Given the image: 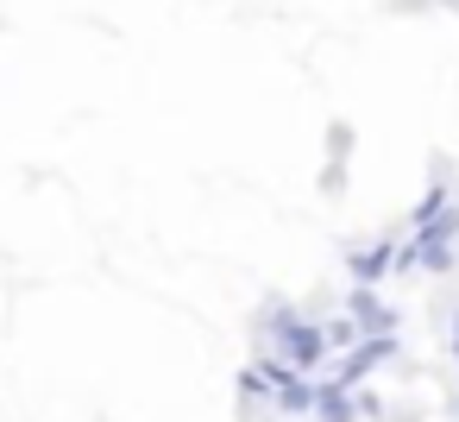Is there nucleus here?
<instances>
[{"mask_svg":"<svg viewBox=\"0 0 459 422\" xmlns=\"http://www.w3.org/2000/svg\"><path fill=\"white\" fill-rule=\"evenodd\" d=\"M258 353H271V359H283V365H296V372H321L333 353H327V334H321V321L308 315V309H296V303H283V296H271L264 309H258Z\"/></svg>","mask_w":459,"mask_h":422,"instance_id":"f257e3e1","label":"nucleus"},{"mask_svg":"<svg viewBox=\"0 0 459 422\" xmlns=\"http://www.w3.org/2000/svg\"><path fill=\"white\" fill-rule=\"evenodd\" d=\"M453 252H459V202H446L440 215L415 221V227L396 240V271H428V277H440V271H453Z\"/></svg>","mask_w":459,"mask_h":422,"instance_id":"f03ea898","label":"nucleus"},{"mask_svg":"<svg viewBox=\"0 0 459 422\" xmlns=\"http://www.w3.org/2000/svg\"><path fill=\"white\" fill-rule=\"evenodd\" d=\"M396 347H403L396 334H365V340H352L346 353H333V372H327V378L346 384V391H359L365 378H377V372L396 359Z\"/></svg>","mask_w":459,"mask_h":422,"instance_id":"7ed1b4c3","label":"nucleus"},{"mask_svg":"<svg viewBox=\"0 0 459 422\" xmlns=\"http://www.w3.org/2000/svg\"><path fill=\"white\" fill-rule=\"evenodd\" d=\"M390 271H396V240H371V246H352L346 252V277L365 284V290H377Z\"/></svg>","mask_w":459,"mask_h":422,"instance_id":"20e7f679","label":"nucleus"},{"mask_svg":"<svg viewBox=\"0 0 459 422\" xmlns=\"http://www.w3.org/2000/svg\"><path fill=\"white\" fill-rule=\"evenodd\" d=\"M340 315H352L359 334H396V309H390L377 290H365V284L346 290V309H340Z\"/></svg>","mask_w":459,"mask_h":422,"instance_id":"39448f33","label":"nucleus"},{"mask_svg":"<svg viewBox=\"0 0 459 422\" xmlns=\"http://www.w3.org/2000/svg\"><path fill=\"white\" fill-rule=\"evenodd\" d=\"M315 422H359V391L333 384V378H315Z\"/></svg>","mask_w":459,"mask_h":422,"instance_id":"423d86ee","label":"nucleus"},{"mask_svg":"<svg viewBox=\"0 0 459 422\" xmlns=\"http://www.w3.org/2000/svg\"><path fill=\"white\" fill-rule=\"evenodd\" d=\"M321 334H327V353H346L352 340H365V334L352 328V315H333V321H321Z\"/></svg>","mask_w":459,"mask_h":422,"instance_id":"0eeeda50","label":"nucleus"},{"mask_svg":"<svg viewBox=\"0 0 459 422\" xmlns=\"http://www.w3.org/2000/svg\"><path fill=\"white\" fill-rule=\"evenodd\" d=\"M327 158H340V164L352 158V127H346V120H333V127H327Z\"/></svg>","mask_w":459,"mask_h":422,"instance_id":"6e6552de","label":"nucleus"},{"mask_svg":"<svg viewBox=\"0 0 459 422\" xmlns=\"http://www.w3.org/2000/svg\"><path fill=\"white\" fill-rule=\"evenodd\" d=\"M321 196H346V164H340V158L321 164Z\"/></svg>","mask_w":459,"mask_h":422,"instance_id":"1a4fd4ad","label":"nucleus"},{"mask_svg":"<svg viewBox=\"0 0 459 422\" xmlns=\"http://www.w3.org/2000/svg\"><path fill=\"white\" fill-rule=\"evenodd\" d=\"M446 353H453V365H459V309H453V321H446Z\"/></svg>","mask_w":459,"mask_h":422,"instance_id":"9d476101","label":"nucleus"},{"mask_svg":"<svg viewBox=\"0 0 459 422\" xmlns=\"http://www.w3.org/2000/svg\"><path fill=\"white\" fill-rule=\"evenodd\" d=\"M453 422H459V397H453Z\"/></svg>","mask_w":459,"mask_h":422,"instance_id":"9b49d317","label":"nucleus"}]
</instances>
